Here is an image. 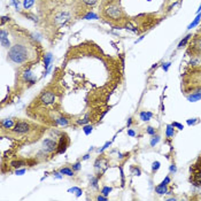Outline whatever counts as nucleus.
Instances as JSON below:
<instances>
[{"mask_svg":"<svg viewBox=\"0 0 201 201\" xmlns=\"http://www.w3.org/2000/svg\"><path fill=\"white\" fill-rule=\"evenodd\" d=\"M100 15L111 25H123L127 15L121 6V0H102L100 5Z\"/></svg>","mask_w":201,"mask_h":201,"instance_id":"obj_1","label":"nucleus"},{"mask_svg":"<svg viewBox=\"0 0 201 201\" xmlns=\"http://www.w3.org/2000/svg\"><path fill=\"white\" fill-rule=\"evenodd\" d=\"M8 60L15 64H24L30 62L35 56V49L29 43L15 42L8 51Z\"/></svg>","mask_w":201,"mask_h":201,"instance_id":"obj_2","label":"nucleus"},{"mask_svg":"<svg viewBox=\"0 0 201 201\" xmlns=\"http://www.w3.org/2000/svg\"><path fill=\"white\" fill-rule=\"evenodd\" d=\"M99 0H76L75 1V12L79 16H85L92 8L98 4Z\"/></svg>","mask_w":201,"mask_h":201,"instance_id":"obj_3","label":"nucleus"},{"mask_svg":"<svg viewBox=\"0 0 201 201\" xmlns=\"http://www.w3.org/2000/svg\"><path fill=\"white\" fill-rule=\"evenodd\" d=\"M13 132L15 134H25L30 132L31 130V124L25 121H18L15 123V125L13 127Z\"/></svg>","mask_w":201,"mask_h":201,"instance_id":"obj_4","label":"nucleus"},{"mask_svg":"<svg viewBox=\"0 0 201 201\" xmlns=\"http://www.w3.org/2000/svg\"><path fill=\"white\" fill-rule=\"evenodd\" d=\"M190 53L193 56H201V36H194L190 43Z\"/></svg>","mask_w":201,"mask_h":201,"instance_id":"obj_5","label":"nucleus"},{"mask_svg":"<svg viewBox=\"0 0 201 201\" xmlns=\"http://www.w3.org/2000/svg\"><path fill=\"white\" fill-rule=\"evenodd\" d=\"M39 101L42 102V105H45V106L54 104L55 94L52 91H44L39 97Z\"/></svg>","mask_w":201,"mask_h":201,"instance_id":"obj_6","label":"nucleus"},{"mask_svg":"<svg viewBox=\"0 0 201 201\" xmlns=\"http://www.w3.org/2000/svg\"><path fill=\"white\" fill-rule=\"evenodd\" d=\"M68 145H69V137L66 133H62L61 137H60V141L58 144V151H56V153L58 154L64 153L66 149H67Z\"/></svg>","mask_w":201,"mask_h":201,"instance_id":"obj_7","label":"nucleus"},{"mask_svg":"<svg viewBox=\"0 0 201 201\" xmlns=\"http://www.w3.org/2000/svg\"><path fill=\"white\" fill-rule=\"evenodd\" d=\"M43 148L46 153L54 152L55 149H58V143L55 140L47 138V139H45L43 141Z\"/></svg>","mask_w":201,"mask_h":201,"instance_id":"obj_8","label":"nucleus"},{"mask_svg":"<svg viewBox=\"0 0 201 201\" xmlns=\"http://www.w3.org/2000/svg\"><path fill=\"white\" fill-rule=\"evenodd\" d=\"M70 18V14L67 12H60L58 13V14H55L54 17H53V21H54V23H64L66 21H68Z\"/></svg>","mask_w":201,"mask_h":201,"instance_id":"obj_9","label":"nucleus"},{"mask_svg":"<svg viewBox=\"0 0 201 201\" xmlns=\"http://www.w3.org/2000/svg\"><path fill=\"white\" fill-rule=\"evenodd\" d=\"M0 40H1V45L4 46V47H6V49H11V43H9V39H8V32L6 30H1V38H0Z\"/></svg>","mask_w":201,"mask_h":201,"instance_id":"obj_10","label":"nucleus"},{"mask_svg":"<svg viewBox=\"0 0 201 201\" xmlns=\"http://www.w3.org/2000/svg\"><path fill=\"white\" fill-rule=\"evenodd\" d=\"M23 79H24L27 83H30V84H33L36 82V77L33 76V74L31 73L29 69H27L24 73H23Z\"/></svg>","mask_w":201,"mask_h":201,"instance_id":"obj_11","label":"nucleus"},{"mask_svg":"<svg viewBox=\"0 0 201 201\" xmlns=\"http://www.w3.org/2000/svg\"><path fill=\"white\" fill-rule=\"evenodd\" d=\"M201 99V87L195 90L194 92H192V94L187 96V100L191 101V102H194V101H198Z\"/></svg>","mask_w":201,"mask_h":201,"instance_id":"obj_12","label":"nucleus"},{"mask_svg":"<svg viewBox=\"0 0 201 201\" xmlns=\"http://www.w3.org/2000/svg\"><path fill=\"white\" fill-rule=\"evenodd\" d=\"M15 125V122L11 120V118H5L1 121V127L2 129H13V127Z\"/></svg>","mask_w":201,"mask_h":201,"instance_id":"obj_13","label":"nucleus"},{"mask_svg":"<svg viewBox=\"0 0 201 201\" xmlns=\"http://www.w3.org/2000/svg\"><path fill=\"white\" fill-rule=\"evenodd\" d=\"M52 61H53V55L51 54V53L45 54V56H44V66H45V69L51 68V63H52Z\"/></svg>","mask_w":201,"mask_h":201,"instance_id":"obj_14","label":"nucleus"},{"mask_svg":"<svg viewBox=\"0 0 201 201\" xmlns=\"http://www.w3.org/2000/svg\"><path fill=\"white\" fill-rule=\"evenodd\" d=\"M155 192L158 194H167L168 193V190H167V184L165 183H161L160 185H158L155 187Z\"/></svg>","mask_w":201,"mask_h":201,"instance_id":"obj_15","label":"nucleus"},{"mask_svg":"<svg viewBox=\"0 0 201 201\" xmlns=\"http://www.w3.org/2000/svg\"><path fill=\"white\" fill-rule=\"evenodd\" d=\"M68 123H69V121H68L66 117H63V116H60V117L55 118V124H56V125L66 127V125H68Z\"/></svg>","mask_w":201,"mask_h":201,"instance_id":"obj_16","label":"nucleus"},{"mask_svg":"<svg viewBox=\"0 0 201 201\" xmlns=\"http://www.w3.org/2000/svg\"><path fill=\"white\" fill-rule=\"evenodd\" d=\"M153 114L151 111H141L139 114V117L141 121H149L152 118Z\"/></svg>","mask_w":201,"mask_h":201,"instance_id":"obj_17","label":"nucleus"},{"mask_svg":"<svg viewBox=\"0 0 201 201\" xmlns=\"http://www.w3.org/2000/svg\"><path fill=\"white\" fill-rule=\"evenodd\" d=\"M174 127L171 125V124H168L167 125V129H165V136L168 137V138H171V137H174L175 136V130H174Z\"/></svg>","mask_w":201,"mask_h":201,"instance_id":"obj_18","label":"nucleus"},{"mask_svg":"<svg viewBox=\"0 0 201 201\" xmlns=\"http://www.w3.org/2000/svg\"><path fill=\"white\" fill-rule=\"evenodd\" d=\"M60 172H61L62 175H66V176H69V177L74 176V169H70V168H68V167L61 168V169H60Z\"/></svg>","mask_w":201,"mask_h":201,"instance_id":"obj_19","label":"nucleus"},{"mask_svg":"<svg viewBox=\"0 0 201 201\" xmlns=\"http://www.w3.org/2000/svg\"><path fill=\"white\" fill-rule=\"evenodd\" d=\"M191 38H192V35H187L186 37H184V39H182V40H181V43L178 44V47H179V49L184 47V46L187 44V42H189Z\"/></svg>","mask_w":201,"mask_h":201,"instance_id":"obj_20","label":"nucleus"},{"mask_svg":"<svg viewBox=\"0 0 201 201\" xmlns=\"http://www.w3.org/2000/svg\"><path fill=\"white\" fill-rule=\"evenodd\" d=\"M200 20H201V14H198V16L193 20V22H192L191 24H189L187 29H192V28H194L195 25H198L199 24V22H200Z\"/></svg>","mask_w":201,"mask_h":201,"instance_id":"obj_21","label":"nucleus"},{"mask_svg":"<svg viewBox=\"0 0 201 201\" xmlns=\"http://www.w3.org/2000/svg\"><path fill=\"white\" fill-rule=\"evenodd\" d=\"M25 165V162L24 161H22V160H17V161H13L12 163H11V165L12 167H14V168H21L22 165Z\"/></svg>","mask_w":201,"mask_h":201,"instance_id":"obj_22","label":"nucleus"},{"mask_svg":"<svg viewBox=\"0 0 201 201\" xmlns=\"http://www.w3.org/2000/svg\"><path fill=\"white\" fill-rule=\"evenodd\" d=\"M33 4H35V0H24L23 1V7L25 9H29L30 7L33 6Z\"/></svg>","mask_w":201,"mask_h":201,"instance_id":"obj_23","label":"nucleus"},{"mask_svg":"<svg viewBox=\"0 0 201 201\" xmlns=\"http://www.w3.org/2000/svg\"><path fill=\"white\" fill-rule=\"evenodd\" d=\"M160 140H161V138H160V136H159V134H156V136L154 134V136H153V138H152V139H151V146L154 147V146H155V145H156V144H158L159 141H160Z\"/></svg>","mask_w":201,"mask_h":201,"instance_id":"obj_24","label":"nucleus"},{"mask_svg":"<svg viewBox=\"0 0 201 201\" xmlns=\"http://www.w3.org/2000/svg\"><path fill=\"white\" fill-rule=\"evenodd\" d=\"M92 130H93V127L90 125V124H86V125L83 127V131H84V133H85L86 136H89V134L91 133Z\"/></svg>","mask_w":201,"mask_h":201,"instance_id":"obj_25","label":"nucleus"},{"mask_svg":"<svg viewBox=\"0 0 201 201\" xmlns=\"http://www.w3.org/2000/svg\"><path fill=\"white\" fill-rule=\"evenodd\" d=\"M110 192H111V187H109V186H104L102 190H101V194L105 195V196H107Z\"/></svg>","mask_w":201,"mask_h":201,"instance_id":"obj_26","label":"nucleus"},{"mask_svg":"<svg viewBox=\"0 0 201 201\" xmlns=\"http://www.w3.org/2000/svg\"><path fill=\"white\" fill-rule=\"evenodd\" d=\"M69 192H74L76 194V196H79V195L82 194V190L78 189V187H73V189L69 190Z\"/></svg>","mask_w":201,"mask_h":201,"instance_id":"obj_27","label":"nucleus"},{"mask_svg":"<svg viewBox=\"0 0 201 201\" xmlns=\"http://www.w3.org/2000/svg\"><path fill=\"white\" fill-rule=\"evenodd\" d=\"M98 181H99V177H92L91 178V184L94 189L98 187Z\"/></svg>","mask_w":201,"mask_h":201,"instance_id":"obj_28","label":"nucleus"},{"mask_svg":"<svg viewBox=\"0 0 201 201\" xmlns=\"http://www.w3.org/2000/svg\"><path fill=\"white\" fill-rule=\"evenodd\" d=\"M160 162L159 161H155V162H153V165H152V169L153 171H158L159 170V168H160Z\"/></svg>","mask_w":201,"mask_h":201,"instance_id":"obj_29","label":"nucleus"},{"mask_svg":"<svg viewBox=\"0 0 201 201\" xmlns=\"http://www.w3.org/2000/svg\"><path fill=\"white\" fill-rule=\"evenodd\" d=\"M84 18H87V20H90V18H98V16L96 14H93L92 12H89L85 16H84Z\"/></svg>","mask_w":201,"mask_h":201,"instance_id":"obj_30","label":"nucleus"},{"mask_svg":"<svg viewBox=\"0 0 201 201\" xmlns=\"http://www.w3.org/2000/svg\"><path fill=\"white\" fill-rule=\"evenodd\" d=\"M146 131H147V133L151 134V136H154V134H155V129L152 128V127H147Z\"/></svg>","mask_w":201,"mask_h":201,"instance_id":"obj_31","label":"nucleus"},{"mask_svg":"<svg viewBox=\"0 0 201 201\" xmlns=\"http://www.w3.org/2000/svg\"><path fill=\"white\" fill-rule=\"evenodd\" d=\"M171 125H172L174 128H177V129H178V130H183V129H184V127H183V125H182V124H181V123L174 122V123H172V124H171Z\"/></svg>","mask_w":201,"mask_h":201,"instance_id":"obj_32","label":"nucleus"},{"mask_svg":"<svg viewBox=\"0 0 201 201\" xmlns=\"http://www.w3.org/2000/svg\"><path fill=\"white\" fill-rule=\"evenodd\" d=\"M73 169L76 171H78L80 169V162H76V163H74L73 165Z\"/></svg>","mask_w":201,"mask_h":201,"instance_id":"obj_33","label":"nucleus"},{"mask_svg":"<svg viewBox=\"0 0 201 201\" xmlns=\"http://www.w3.org/2000/svg\"><path fill=\"white\" fill-rule=\"evenodd\" d=\"M89 121H90V120H89L87 117H85L84 120H78L77 123H78V124H83V125H84V124H86V123H89Z\"/></svg>","mask_w":201,"mask_h":201,"instance_id":"obj_34","label":"nucleus"},{"mask_svg":"<svg viewBox=\"0 0 201 201\" xmlns=\"http://www.w3.org/2000/svg\"><path fill=\"white\" fill-rule=\"evenodd\" d=\"M25 172V169H17V170L15 171V175H17V176H21V175H23Z\"/></svg>","mask_w":201,"mask_h":201,"instance_id":"obj_35","label":"nucleus"},{"mask_svg":"<svg viewBox=\"0 0 201 201\" xmlns=\"http://www.w3.org/2000/svg\"><path fill=\"white\" fill-rule=\"evenodd\" d=\"M98 201H107V196H105V195H99L97 198Z\"/></svg>","mask_w":201,"mask_h":201,"instance_id":"obj_36","label":"nucleus"},{"mask_svg":"<svg viewBox=\"0 0 201 201\" xmlns=\"http://www.w3.org/2000/svg\"><path fill=\"white\" fill-rule=\"evenodd\" d=\"M195 122H196V118H190V120H187V124H189V125H192V124H194Z\"/></svg>","mask_w":201,"mask_h":201,"instance_id":"obj_37","label":"nucleus"},{"mask_svg":"<svg viewBox=\"0 0 201 201\" xmlns=\"http://www.w3.org/2000/svg\"><path fill=\"white\" fill-rule=\"evenodd\" d=\"M170 64H171L170 62H167V63H163V67H162V68H163V69H165V71H167V70L169 69V67H170Z\"/></svg>","mask_w":201,"mask_h":201,"instance_id":"obj_38","label":"nucleus"},{"mask_svg":"<svg viewBox=\"0 0 201 201\" xmlns=\"http://www.w3.org/2000/svg\"><path fill=\"white\" fill-rule=\"evenodd\" d=\"M170 182H171L170 177L167 176V177H165V179H163V182H162V183H165V184H167V185H168V184L170 183Z\"/></svg>","mask_w":201,"mask_h":201,"instance_id":"obj_39","label":"nucleus"},{"mask_svg":"<svg viewBox=\"0 0 201 201\" xmlns=\"http://www.w3.org/2000/svg\"><path fill=\"white\" fill-rule=\"evenodd\" d=\"M169 170H170V172H176V171H177L176 165H171L170 168H169Z\"/></svg>","mask_w":201,"mask_h":201,"instance_id":"obj_40","label":"nucleus"},{"mask_svg":"<svg viewBox=\"0 0 201 201\" xmlns=\"http://www.w3.org/2000/svg\"><path fill=\"white\" fill-rule=\"evenodd\" d=\"M109 145H110V141H107V143H106V144L104 145V147H102L101 149H99V152H102V151H104V149H106V148L109 146Z\"/></svg>","mask_w":201,"mask_h":201,"instance_id":"obj_41","label":"nucleus"},{"mask_svg":"<svg viewBox=\"0 0 201 201\" xmlns=\"http://www.w3.org/2000/svg\"><path fill=\"white\" fill-rule=\"evenodd\" d=\"M128 134L130 136V137H134V136H136L134 131L133 130H131V129H128Z\"/></svg>","mask_w":201,"mask_h":201,"instance_id":"obj_42","label":"nucleus"},{"mask_svg":"<svg viewBox=\"0 0 201 201\" xmlns=\"http://www.w3.org/2000/svg\"><path fill=\"white\" fill-rule=\"evenodd\" d=\"M201 13V5L199 6V9H198V14H200Z\"/></svg>","mask_w":201,"mask_h":201,"instance_id":"obj_43","label":"nucleus"},{"mask_svg":"<svg viewBox=\"0 0 201 201\" xmlns=\"http://www.w3.org/2000/svg\"><path fill=\"white\" fill-rule=\"evenodd\" d=\"M89 156H90V155H89V154H86L85 156H84V160H87V159H89Z\"/></svg>","mask_w":201,"mask_h":201,"instance_id":"obj_44","label":"nucleus"}]
</instances>
